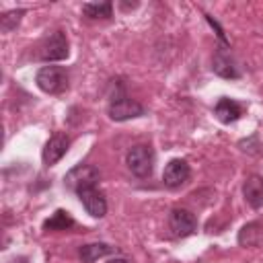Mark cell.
<instances>
[{
  "label": "cell",
  "mask_w": 263,
  "mask_h": 263,
  "mask_svg": "<svg viewBox=\"0 0 263 263\" xmlns=\"http://www.w3.org/2000/svg\"><path fill=\"white\" fill-rule=\"evenodd\" d=\"M205 21L212 25V29H216V35H218V39L222 41V45H226V47H228V41H226V35H224V31H222V27H220V25H218L210 14H205Z\"/></svg>",
  "instance_id": "ac0fdd59"
},
{
  "label": "cell",
  "mask_w": 263,
  "mask_h": 263,
  "mask_svg": "<svg viewBox=\"0 0 263 263\" xmlns=\"http://www.w3.org/2000/svg\"><path fill=\"white\" fill-rule=\"evenodd\" d=\"M191 177V168L187 164V160L183 158H173L166 162L164 171H162V181L168 189H177L181 185H185Z\"/></svg>",
  "instance_id": "52a82bcc"
},
{
  "label": "cell",
  "mask_w": 263,
  "mask_h": 263,
  "mask_svg": "<svg viewBox=\"0 0 263 263\" xmlns=\"http://www.w3.org/2000/svg\"><path fill=\"white\" fill-rule=\"evenodd\" d=\"M25 14V10L23 8H18V10H10V12H6V14H2L0 16V29L4 31V33H10L12 29H16L18 27V23H21V16Z\"/></svg>",
  "instance_id": "e0dca14e"
},
{
  "label": "cell",
  "mask_w": 263,
  "mask_h": 263,
  "mask_svg": "<svg viewBox=\"0 0 263 263\" xmlns=\"http://www.w3.org/2000/svg\"><path fill=\"white\" fill-rule=\"evenodd\" d=\"M99 179H101V173H99L97 166H92V164H76L74 168H70L66 173L64 185L76 193V191H80L84 187H97Z\"/></svg>",
  "instance_id": "277c9868"
},
{
  "label": "cell",
  "mask_w": 263,
  "mask_h": 263,
  "mask_svg": "<svg viewBox=\"0 0 263 263\" xmlns=\"http://www.w3.org/2000/svg\"><path fill=\"white\" fill-rule=\"evenodd\" d=\"M263 242V224L249 222L238 232V245L240 247H259Z\"/></svg>",
  "instance_id": "5bb4252c"
},
{
  "label": "cell",
  "mask_w": 263,
  "mask_h": 263,
  "mask_svg": "<svg viewBox=\"0 0 263 263\" xmlns=\"http://www.w3.org/2000/svg\"><path fill=\"white\" fill-rule=\"evenodd\" d=\"M115 95H111V101H109V107H107V115L109 119L113 121H127V119H136V117H142L146 115V109L129 99L125 95V86L121 82H115Z\"/></svg>",
  "instance_id": "6da1fadb"
},
{
  "label": "cell",
  "mask_w": 263,
  "mask_h": 263,
  "mask_svg": "<svg viewBox=\"0 0 263 263\" xmlns=\"http://www.w3.org/2000/svg\"><path fill=\"white\" fill-rule=\"evenodd\" d=\"M168 226H171V232L175 236H189L197 230V220L195 216L185 210V208H173L171 214H168Z\"/></svg>",
  "instance_id": "8992f818"
},
{
  "label": "cell",
  "mask_w": 263,
  "mask_h": 263,
  "mask_svg": "<svg viewBox=\"0 0 263 263\" xmlns=\"http://www.w3.org/2000/svg\"><path fill=\"white\" fill-rule=\"evenodd\" d=\"M68 53H70V45H68V39L64 35V31H53L41 43L39 60H43V62H60V60H66Z\"/></svg>",
  "instance_id": "5b68a950"
},
{
  "label": "cell",
  "mask_w": 263,
  "mask_h": 263,
  "mask_svg": "<svg viewBox=\"0 0 263 263\" xmlns=\"http://www.w3.org/2000/svg\"><path fill=\"white\" fill-rule=\"evenodd\" d=\"M107 263H129V261L123 259V257H115V259H111V261H107Z\"/></svg>",
  "instance_id": "ffe728a7"
},
{
  "label": "cell",
  "mask_w": 263,
  "mask_h": 263,
  "mask_svg": "<svg viewBox=\"0 0 263 263\" xmlns=\"http://www.w3.org/2000/svg\"><path fill=\"white\" fill-rule=\"evenodd\" d=\"M35 82L47 95H62L68 88V72L62 66H43L37 72Z\"/></svg>",
  "instance_id": "3957f363"
},
{
  "label": "cell",
  "mask_w": 263,
  "mask_h": 263,
  "mask_svg": "<svg viewBox=\"0 0 263 263\" xmlns=\"http://www.w3.org/2000/svg\"><path fill=\"white\" fill-rule=\"evenodd\" d=\"M80 203L84 205V210L92 216V218H103L107 214V199L103 195V191H99L97 187H84L80 191H76Z\"/></svg>",
  "instance_id": "9c48e42d"
},
{
  "label": "cell",
  "mask_w": 263,
  "mask_h": 263,
  "mask_svg": "<svg viewBox=\"0 0 263 263\" xmlns=\"http://www.w3.org/2000/svg\"><path fill=\"white\" fill-rule=\"evenodd\" d=\"M68 146H70V138L66 134H53L45 146H43V152H41V158H43V164L45 166H53L58 160H62V156L68 152Z\"/></svg>",
  "instance_id": "30bf717a"
},
{
  "label": "cell",
  "mask_w": 263,
  "mask_h": 263,
  "mask_svg": "<svg viewBox=\"0 0 263 263\" xmlns=\"http://www.w3.org/2000/svg\"><path fill=\"white\" fill-rule=\"evenodd\" d=\"M82 12L88 18H109L113 12L111 2H86L82 4Z\"/></svg>",
  "instance_id": "2e32d148"
},
{
  "label": "cell",
  "mask_w": 263,
  "mask_h": 263,
  "mask_svg": "<svg viewBox=\"0 0 263 263\" xmlns=\"http://www.w3.org/2000/svg\"><path fill=\"white\" fill-rule=\"evenodd\" d=\"M125 164L132 171V175H136L138 179H146L152 175L154 168V152L150 146L146 144H136L127 150L125 154Z\"/></svg>",
  "instance_id": "7a4b0ae2"
},
{
  "label": "cell",
  "mask_w": 263,
  "mask_h": 263,
  "mask_svg": "<svg viewBox=\"0 0 263 263\" xmlns=\"http://www.w3.org/2000/svg\"><path fill=\"white\" fill-rule=\"evenodd\" d=\"M242 195L245 201L251 208H261L263 205V177L261 175H251L245 183H242Z\"/></svg>",
  "instance_id": "7c38bea8"
},
{
  "label": "cell",
  "mask_w": 263,
  "mask_h": 263,
  "mask_svg": "<svg viewBox=\"0 0 263 263\" xmlns=\"http://www.w3.org/2000/svg\"><path fill=\"white\" fill-rule=\"evenodd\" d=\"M113 251H115V249H113L111 245H107V242H90V245H82V247L78 249V255H80L82 263H95V261H99L101 257L111 255Z\"/></svg>",
  "instance_id": "4fadbf2b"
},
{
  "label": "cell",
  "mask_w": 263,
  "mask_h": 263,
  "mask_svg": "<svg viewBox=\"0 0 263 263\" xmlns=\"http://www.w3.org/2000/svg\"><path fill=\"white\" fill-rule=\"evenodd\" d=\"M8 263H29V259H27V257H14V259H10Z\"/></svg>",
  "instance_id": "d6986e66"
},
{
  "label": "cell",
  "mask_w": 263,
  "mask_h": 263,
  "mask_svg": "<svg viewBox=\"0 0 263 263\" xmlns=\"http://www.w3.org/2000/svg\"><path fill=\"white\" fill-rule=\"evenodd\" d=\"M242 113H245L242 105L236 103L234 99H228V97H222V99L216 103V107H214V115H216L218 121H222V123H232V121L240 119Z\"/></svg>",
  "instance_id": "8fae6325"
},
{
  "label": "cell",
  "mask_w": 263,
  "mask_h": 263,
  "mask_svg": "<svg viewBox=\"0 0 263 263\" xmlns=\"http://www.w3.org/2000/svg\"><path fill=\"white\" fill-rule=\"evenodd\" d=\"M72 226H74V218L66 210H55V214L43 222V230H68Z\"/></svg>",
  "instance_id": "9a60e30c"
},
{
  "label": "cell",
  "mask_w": 263,
  "mask_h": 263,
  "mask_svg": "<svg viewBox=\"0 0 263 263\" xmlns=\"http://www.w3.org/2000/svg\"><path fill=\"white\" fill-rule=\"evenodd\" d=\"M212 70L220 76V78H238L240 72L236 68V62L232 58V53L228 51L226 45H220L214 49V55H212Z\"/></svg>",
  "instance_id": "ba28073f"
}]
</instances>
